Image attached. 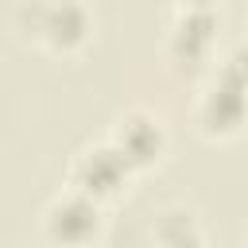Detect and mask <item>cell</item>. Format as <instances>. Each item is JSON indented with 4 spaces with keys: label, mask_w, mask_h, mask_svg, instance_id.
<instances>
[{
    "label": "cell",
    "mask_w": 248,
    "mask_h": 248,
    "mask_svg": "<svg viewBox=\"0 0 248 248\" xmlns=\"http://www.w3.org/2000/svg\"><path fill=\"white\" fill-rule=\"evenodd\" d=\"M50 31H54V43H74V39H81V31H85V16L66 4V8H58V12L50 16Z\"/></svg>",
    "instance_id": "277c9868"
},
{
    "label": "cell",
    "mask_w": 248,
    "mask_h": 248,
    "mask_svg": "<svg viewBox=\"0 0 248 248\" xmlns=\"http://www.w3.org/2000/svg\"><path fill=\"white\" fill-rule=\"evenodd\" d=\"M124 159H136V163H143V159H151L155 151H159V132L147 124V120H132L128 128H124Z\"/></svg>",
    "instance_id": "3957f363"
},
{
    "label": "cell",
    "mask_w": 248,
    "mask_h": 248,
    "mask_svg": "<svg viewBox=\"0 0 248 248\" xmlns=\"http://www.w3.org/2000/svg\"><path fill=\"white\" fill-rule=\"evenodd\" d=\"M97 229V213H93V205H85V202H66L58 213H54V236H62V240H81V236H89Z\"/></svg>",
    "instance_id": "7a4b0ae2"
},
{
    "label": "cell",
    "mask_w": 248,
    "mask_h": 248,
    "mask_svg": "<svg viewBox=\"0 0 248 248\" xmlns=\"http://www.w3.org/2000/svg\"><path fill=\"white\" fill-rule=\"evenodd\" d=\"M124 163H128V159H124V155H116V151H97V155L81 167V182H85V190H97V194L116 190Z\"/></svg>",
    "instance_id": "6da1fadb"
}]
</instances>
